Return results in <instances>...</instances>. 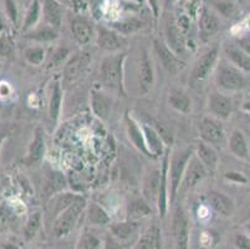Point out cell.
I'll return each instance as SVG.
<instances>
[{
	"label": "cell",
	"mask_w": 250,
	"mask_h": 249,
	"mask_svg": "<svg viewBox=\"0 0 250 249\" xmlns=\"http://www.w3.org/2000/svg\"><path fill=\"white\" fill-rule=\"evenodd\" d=\"M126 52H115L107 55L100 65V82L107 90L116 91L122 95H126L125 91V63Z\"/></svg>",
	"instance_id": "obj_1"
},
{
	"label": "cell",
	"mask_w": 250,
	"mask_h": 249,
	"mask_svg": "<svg viewBox=\"0 0 250 249\" xmlns=\"http://www.w3.org/2000/svg\"><path fill=\"white\" fill-rule=\"evenodd\" d=\"M86 207H87L86 200L83 196H80L66 209H63L51 223V230L54 237L63 238V237L69 236L80 221L81 214L86 211Z\"/></svg>",
	"instance_id": "obj_2"
},
{
	"label": "cell",
	"mask_w": 250,
	"mask_h": 249,
	"mask_svg": "<svg viewBox=\"0 0 250 249\" xmlns=\"http://www.w3.org/2000/svg\"><path fill=\"white\" fill-rule=\"evenodd\" d=\"M215 70V84L223 91H243L249 88L250 80L247 72L235 68L230 63H222L217 66Z\"/></svg>",
	"instance_id": "obj_3"
},
{
	"label": "cell",
	"mask_w": 250,
	"mask_h": 249,
	"mask_svg": "<svg viewBox=\"0 0 250 249\" xmlns=\"http://www.w3.org/2000/svg\"><path fill=\"white\" fill-rule=\"evenodd\" d=\"M194 154V148L187 146V147L176 150L169 157V200L173 202L176 200L179 192L182 180H183L184 172L187 168L190 157Z\"/></svg>",
	"instance_id": "obj_4"
},
{
	"label": "cell",
	"mask_w": 250,
	"mask_h": 249,
	"mask_svg": "<svg viewBox=\"0 0 250 249\" xmlns=\"http://www.w3.org/2000/svg\"><path fill=\"white\" fill-rule=\"evenodd\" d=\"M91 63H92V55L90 52H77L72 55L63 68L62 80H61L63 88L76 84L87 71Z\"/></svg>",
	"instance_id": "obj_5"
},
{
	"label": "cell",
	"mask_w": 250,
	"mask_h": 249,
	"mask_svg": "<svg viewBox=\"0 0 250 249\" xmlns=\"http://www.w3.org/2000/svg\"><path fill=\"white\" fill-rule=\"evenodd\" d=\"M218 58H219V46L215 45L207 50L199 59L195 61L190 74V82L193 86L201 85L202 82L207 80V77L212 74V71L217 68Z\"/></svg>",
	"instance_id": "obj_6"
},
{
	"label": "cell",
	"mask_w": 250,
	"mask_h": 249,
	"mask_svg": "<svg viewBox=\"0 0 250 249\" xmlns=\"http://www.w3.org/2000/svg\"><path fill=\"white\" fill-rule=\"evenodd\" d=\"M172 230H173L177 249H189L190 221L186 209L181 204L177 205L174 209L173 218H172Z\"/></svg>",
	"instance_id": "obj_7"
},
{
	"label": "cell",
	"mask_w": 250,
	"mask_h": 249,
	"mask_svg": "<svg viewBox=\"0 0 250 249\" xmlns=\"http://www.w3.org/2000/svg\"><path fill=\"white\" fill-rule=\"evenodd\" d=\"M153 49L156 56L161 63L162 68L170 75H176L184 68V63L179 59L178 55L170 49L167 43L161 39H156L153 41Z\"/></svg>",
	"instance_id": "obj_8"
},
{
	"label": "cell",
	"mask_w": 250,
	"mask_h": 249,
	"mask_svg": "<svg viewBox=\"0 0 250 249\" xmlns=\"http://www.w3.org/2000/svg\"><path fill=\"white\" fill-rule=\"evenodd\" d=\"M207 175H208V170L204 167V164L202 163L198 157L195 156V154H193L187 164L186 172H184L179 192H186L195 188L207 177Z\"/></svg>",
	"instance_id": "obj_9"
},
{
	"label": "cell",
	"mask_w": 250,
	"mask_h": 249,
	"mask_svg": "<svg viewBox=\"0 0 250 249\" xmlns=\"http://www.w3.org/2000/svg\"><path fill=\"white\" fill-rule=\"evenodd\" d=\"M96 44L100 49L107 52H122L127 46V41L124 35L116 30L104 26H99L96 30Z\"/></svg>",
	"instance_id": "obj_10"
},
{
	"label": "cell",
	"mask_w": 250,
	"mask_h": 249,
	"mask_svg": "<svg viewBox=\"0 0 250 249\" xmlns=\"http://www.w3.org/2000/svg\"><path fill=\"white\" fill-rule=\"evenodd\" d=\"M198 132L201 140L210 145H219L223 142L226 132L222 122L213 116H206L198 123Z\"/></svg>",
	"instance_id": "obj_11"
},
{
	"label": "cell",
	"mask_w": 250,
	"mask_h": 249,
	"mask_svg": "<svg viewBox=\"0 0 250 249\" xmlns=\"http://www.w3.org/2000/svg\"><path fill=\"white\" fill-rule=\"evenodd\" d=\"M208 110L213 117L218 120H228L233 113V101L229 96L220 91H213L209 93Z\"/></svg>",
	"instance_id": "obj_12"
},
{
	"label": "cell",
	"mask_w": 250,
	"mask_h": 249,
	"mask_svg": "<svg viewBox=\"0 0 250 249\" xmlns=\"http://www.w3.org/2000/svg\"><path fill=\"white\" fill-rule=\"evenodd\" d=\"M170 151L167 147L162 159V170H161V187L160 195H158V201H157V209L160 213L161 218H165L168 209V192H169V157Z\"/></svg>",
	"instance_id": "obj_13"
},
{
	"label": "cell",
	"mask_w": 250,
	"mask_h": 249,
	"mask_svg": "<svg viewBox=\"0 0 250 249\" xmlns=\"http://www.w3.org/2000/svg\"><path fill=\"white\" fill-rule=\"evenodd\" d=\"M125 126H126V132L128 140L132 142V145L140 151L141 154L146 155L147 157H152V155L149 154L148 148H147L146 140H145V135H143L142 126L140 123L135 120V118L131 116V113H125Z\"/></svg>",
	"instance_id": "obj_14"
},
{
	"label": "cell",
	"mask_w": 250,
	"mask_h": 249,
	"mask_svg": "<svg viewBox=\"0 0 250 249\" xmlns=\"http://www.w3.org/2000/svg\"><path fill=\"white\" fill-rule=\"evenodd\" d=\"M138 88L142 95H147L151 91L152 86L154 84V71L153 65H152L151 58L148 52L145 50L140 56V63H138Z\"/></svg>",
	"instance_id": "obj_15"
},
{
	"label": "cell",
	"mask_w": 250,
	"mask_h": 249,
	"mask_svg": "<svg viewBox=\"0 0 250 249\" xmlns=\"http://www.w3.org/2000/svg\"><path fill=\"white\" fill-rule=\"evenodd\" d=\"M45 150H46V142H45V132L44 129L40 126L34 130V137L31 140L28 148V154L24 158V162L28 166L35 164L42 161L45 156Z\"/></svg>",
	"instance_id": "obj_16"
},
{
	"label": "cell",
	"mask_w": 250,
	"mask_h": 249,
	"mask_svg": "<svg viewBox=\"0 0 250 249\" xmlns=\"http://www.w3.org/2000/svg\"><path fill=\"white\" fill-rule=\"evenodd\" d=\"M141 126H142L143 135H145L147 148H148L152 157L156 158V157L163 156L166 150H167V147H166L167 145H166L162 137H161L160 132L157 131L152 125H148V123H142Z\"/></svg>",
	"instance_id": "obj_17"
},
{
	"label": "cell",
	"mask_w": 250,
	"mask_h": 249,
	"mask_svg": "<svg viewBox=\"0 0 250 249\" xmlns=\"http://www.w3.org/2000/svg\"><path fill=\"white\" fill-rule=\"evenodd\" d=\"M207 201L209 205L223 217H230L234 213V201L223 192L219 191H209L207 193Z\"/></svg>",
	"instance_id": "obj_18"
},
{
	"label": "cell",
	"mask_w": 250,
	"mask_h": 249,
	"mask_svg": "<svg viewBox=\"0 0 250 249\" xmlns=\"http://www.w3.org/2000/svg\"><path fill=\"white\" fill-rule=\"evenodd\" d=\"M91 109L100 120H107L112 109V99L101 90L91 91Z\"/></svg>",
	"instance_id": "obj_19"
},
{
	"label": "cell",
	"mask_w": 250,
	"mask_h": 249,
	"mask_svg": "<svg viewBox=\"0 0 250 249\" xmlns=\"http://www.w3.org/2000/svg\"><path fill=\"white\" fill-rule=\"evenodd\" d=\"M194 154L201 159L208 172H214L217 170L219 157H218L215 148L210 143H207L202 140L198 141L194 147Z\"/></svg>",
	"instance_id": "obj_20"
},
{
	"label": "cell",
	"mask_w": 250,
	"mask_h": 249,
	"mask_svg": "<svg viewBox=\"0 0 250 249\" xmlns=\"http://www.w3.org/2000/svg\"><path fill=\"white\" fill-rule=\"evenodd\" d=\"M161 187V171L151 170L147 172L146 177L143 180V195L148 203H154L157 205L158 195Z\"/></svg>",
	"instance_id": "obj_21"
},
{
	"label": "cell",
	"mask_w": 250,
	"mask_h": 249,
	"mask_svg": "<svg viewBox=\"0 0 250 249\" xmlns=\"http://www.w3.org/2000/svg\"><path fill=\"white\" fill-rule=\"evenodd\" d=\"M137 249H162V230L153 225L141 233L137 241Z\"/></svg>",
	"instance_id": "obj_22"
},
{
	"label": "cell",
	"mask_w": 250,
	"mask_h": 249,
	"mask_svg": "<svg viewBox=\"0 0 250 249\" xmlns=\"http://www.w3.org/2000/svg\"><path fill=\"white\" fill-rule=\"evenodd\" d=\"M140 229V221H129L126 219L124 222H117L110 225V233L121 243L132 238Z\"/></svg>",
	"instance_id": "obj_23"
},
{
	"label": "cell",
	"mask_w": 250,
	"mask_h": 249,
	"mask_svg": "<svg viewBox=\"0 0 250 249\" xmlns=\"http://www.w3.org/2000/svg\"><path fill=\"white\" fill-rule=\"evenodd\" d=\"M224 52H226L227 58H228L229 63L231 65H234L235 68H240L242 71L250 75V56L242 47L238 46V44L227 45Z\"/></svg>",
	"instance_id": "obj_24"
},
{
	"label": "cell",
	"mask_w": 250,
	"mask_h": 249,
	"mask_svg": "<svg viewBox=\"0 0 250 249\" xmlns=\"http://www.w3.org/2000/svg\"><path fill=\"white\" fill-rule=\"evenodd\" d=\"M42 15L49 26L59 30L62 22V9L58 0H44L42 3Z\"/></svg>",
	"instance_id": "obj_25"
},
{
	"label": "cell",
	"mask_w": 250,
	"mask_h": 249,
	"mask_svg": "<svg viewBox=\"0 0 250 249\" xmlns=\"http://www.w3.org/2000/svg\"><path fill=\"white\" fill-rule=\"evenodd\" d=\"M229 150L235 157L240 159H249V147L247 138L240 130H234L228 141Z\"/></svg>",
	"instance_id": "obj_26"
},
{
	"label": "cell",
	"mask_w": 250,
	"mask_h": 249,
	"mask_svg": "<svg viewBox=\"0 0 250 249\" xmlns=\"http://www.w3.org/2000/svg\"><path fill=\"white\" fill-rule=\"evenodd\" d=\"M199 30L204 38H210L220 30V22L213 11L204 8L199 18Z\"/></svg>",
	"instance_id": "obj_27"
},
{
	"label": "cell",
	"mask_w": 250,
	"mask_h": 249,
	"mask_svg": "<svg viewBox=\"0 0 250 249\" xmlns=\"http://www.w3.org/2000/svg\"><path fill=\"white\" fill-rule=\"evenodd\" d=\"M79 197H80V195L69 193V192L65 191L60 192V193H58V195L55 196H52L51 201H50V213H51L52 221H54L63 209H66L70 204H72Z\"/></svg>",
	"instance_id": "obj_28"
},
{
	"label": "cell",
	"mask_w": 250,
	"mask_h": 249,
	"mask_svg": "<svg viewBox=\"0 0 250 249\" xmlns=\"http://www.w3.org/2000/svg\"><path fill=\"white\" fill-rule=\"evenodd\" d=\"M126 214L127 219H129V221H141V219L151 216L152 208L145 197L133 198V200H131V202L127 204Z\"/></svg>",
	"instance_id": "obj_29"
},
{
	"label": "cell",
	"mask_w": 250,
	"mask_h": 249,
	"mask_svg": "<svg viewBox=\"0 0 250 249\" xmlns=\"http://www.w3.org/2000/svg\"><path fill=\"white\" fill-rule=\"evenodd\" d=\"M63 86L60 81H55L52 84L51 96L49 101V116L54 123H56L61 115V106H62Z\"/></svg>",
	"instance_id": "obj_30"
},
{
	"label": "cell",
	"mask_w": 250,
	"mask_h": 249,
	"mask_svg": "<svg viewBox=\"0 0 250 249\" xmlns=\"http://www.w3.org/2000/svg\"><path fill=\"white\" fill-rule=\"evenodd\" d=\"M71 33L79 45H87L94 36V30L90 23L83 19H74L71 25Z\"/></svg>",
	"instance_id": "obj_31"
},
{
	"label": "cell",
	"mask_w": 250,
	"mask_h": 249,
	"mask_svg": "<svg viewBox=\"0 0 250 249\" xmlns=\"http://www.w3.org/2000/svg\"><path fill=\"white\" fill-rule=\"evenodd\" d=\"M166 43L168 46L173 50L177 55H181L184 52L186 49V40H184V35L177 24H168L167 29H166Z\"/></svg>",
	"instance_id": "obj_32"
},
{
	"label": "cell",
	"mask_w": 250,
	"mask_h": 249,
	"mask_svg": "<svg viewBox=\"0 0 250 249\" xmlns=\"http://www.w3.org/2000/svg\"><path fill=\"white\" fill-rule=\"evenodd\" d=\"M168 105L182 113H189L192 111V100L179 90L170 91L168 95Z\"/></svg>",
	"instance_id": "obj_33"
},
{
	"label": "cell",
	"mask_w": 250,
	"mask_h": 249,
	"mask_svg": "<svg viewBox=\"0 0 250 249\" xmlns=\"http://www.w3.org/2000/svg\"><path fill=\"white\" fill-rule=\"evenodd\" d=\"M86 216L92 226H107L111 223V218L106 209L97 203H91L86 207Z\"/></svg>",
	"instance_id": "obj_34"
},
{
	"label": "cell",
	"mask_w": 250,
	"mask_h": 249,
	"mask_svg": "<svg viewBox=\"0 0 250 249\" xmlns=\"http://www.w3.org/2000/svg\"><path fill=\"white\" fill-rule=\"evenodd\" d=\"M66 186L67 182L65 176L61 172H58V171H52L49 175V177H47L46 184H45V191H46V195L52 197V196L65 191Z\"/></svg>",
	"instance_id": "obj_35"
},
{
	"label": "cell",
	"mask_w": 250,
	"mask_h": 249,
	"mask_svg": "<svg viewBox=\"0 0 250 249\" xmlns=\"http://www.w3.org/2000/svg\"><path fill=\"white\" fill-rule=\"evenodd\" d=\"M143 26H145L142 20L137 19V18H128V19L126 20L116 22L112 24L113 30H116L118 34H121V35L124 36L137 33V31L141 30Z\"/></svg>",
	"instance_id": "obj_36"
},
{
	"label": "cell",
	"mask_w": 250,
	"mask_h": 249,
	"mask_svg": "<svg viewBox=\"0 0 250 249\" xmlns=\"http://www.w3.org/2000/svg\"><path fill=\"white\" fill-rule=\"evenodd\" d=\"M58 36H59L58 30L47 25V26L39 27V29H36V30L31 31L26 38L33 39V40L38 41V43H50V41L56 40Z\"/></svg>",
	"instance_id": "obj_37"
},
{
	"label": "cell",
	"mask_w": 250,
	"mask_h": 249,
	"mask_svg": "<svg viewBox=\"0 0 250 249\" xmlns=\"http://www.w3.org/2000/svg\"><path fill=\"white\" fill-rule=\"evenodd\" d=\"M42 223V212H34L30 214L28 218V222L25 225L24 228V236L26 239H33L36 236V233L39 232Z\"/></svg>",
	"instance_id": "obj_38"
},
{
	"label": "cell",
	"mask_w": 250,
	"mask_h": 249,
	"mask_svg": "<svg viewBox=\"0 0 250 249\" xmlns=\"http://www.w3.org/2000/svg\"><path fill=\"white\" fill-rule=\"evenodd\" d=\"M42 5H40V1L39 0H34L33 3H31L30 8H29L28 13L25 15V20L24 24H22V29L24 30H29L31 26L36 24L40 19V14H42Z\"/></svg>",
	"instance_id": "obj_39"
},
{
	"label": "cell",
	"mask_w": 250,
	"mask_h": 249,
	"mask_svg": "<svg viewBox=\"0 0 250 249\" xmlns=\"http://www.w3.org/2000/svg\"><path fill=\"white\" fill-rule=\"evenodd\" d=\"M25 59L31 65L39 66L44 63L45 58H46V52H45V49L42 46H31L28 47L24 52Z\"/></svg>",
	"instance_id": "obj_40"
},
{
	"label": "cell",
	"mask_w": 250,
	"mask_h": 249,
	"mask_svg": "<svg viewBox=\"0 0 250 249\" xmlns=\"http://www.w3.org/2000/svg\"><path fill=\"white\" fill-rule=\"evenodd\" d=\"M104 242L92 232H85L79 242V249H102Z\"/></svg>",
	"instance_id": "obj_41"
},
{
	"label": "cell",
	"mask_w": 250,
	"mask_h": 249,
	"mask_svg": "<svg viewBox=\"0 0 250 249\" xmlns=\"http://www.w3.org/2000/svg\"><path fill=\"white\" fill-rule=\"evenodd\" d=\"M70 50L65 46H60L52 52L51 58H50L49 63H47V68H55L60 66L63 61L69 58Z\"/></svg>",
	"instance_id": "obj_42"
},
{
	"label": "cell",
	"mask_w": 250,
	"mask_h": 249,
	"mask_svg": "<svg viewBox=\"0 0 250 249\" xmlns=\"http://www.w3.org/2000/svg\"><path fill=\"white\" fill-rule=\"evenodd\" d=\"M5 6H6V13H8L9 18L15 25H18L19 23V13H18L17 4H15V0H5Z\"/></svg>",
	"instance_id": "obj_43"
},
{
	"label": "cell",
	"mask_w": 250,
	"mask_h": 249,
	"mask_svg": "<svg viewBox=\"0 0 250 249\" xmlns=\"http://www.w3.org/2000/svg\"><path fill=\"white\" fill-rule=\"evenodd\" d=\"M234 244L238 249H250V236H248L247 233H236Z\"/></svg>",
	"instance_id": "obj_44"
},
{
	"label": "cell",
	"mask_w": 250,
	"mask_h": 249,
	"mask_svg": "<svg viewBox=\"0 0 250 249\" xmlns=\"http://www.w3.org/2000/svg\"><path fill=\"white\" fill-rule=\"evenodd\" d=\"M102 249H125V247L124 243L117 241L111 233H108V234H106V237H104Z\"/></svg>",
	"instance_id": "obj_45"
},
{
	"label": "cell",
	"mask_w": 250,
	"mask_h": 249,
	"mask_svg": "<svg viewBox=\"0 0 250 249\" xmlns=\"http://www.w3.org/2000/svg\"><path fill=\"white\" fill-rule=\"evenodd\" d=\"M13 51V43L6 35L0 38V56H9Z\"/></svg>",
	"instance_id": "obj_46"
},
{
	"label": "cell",
	"mask_w": 250,
	"mask_h": 249,
	"mask_svg": "<svg viewBox=\"0 0 250 249\" xmlns=\"http://www.w3.org/2000/svg\"><path fill=\"white\" fill-rule=\"evenodd\" d=\"M14 130L15 125H13V123H0V147H1L4 141L14 132Z\"/></svg>",
	"instance_id": "obj_47"
},
{
	"label": "cell",
	"mask_w": 250,
	"mask_h": 249,
	"mask_svg": "<svg viewBox=\"0 0 250 249\" xmlns=\"http://www.w3.org/2000/svg\"><path fill=\"white\" fill-rule=\"evenodd\" d=\"M177 26H178L179 30L183 33V35H186V34L190 30V19L187 15H182L178 19V22H177Z\"/></svg>",
	"instance_id": "obj_48"
},
{
	"label": "cell",
	"mask_w": 250,
	"mask_h": 249,
	"mask_svg": "<svg viewBox=\"0 0 250 249\" xmlns=\"http://www.w3.org/2000/svg\"><path fill=\"white\" fill-rule=\"evenodd\" d=\"M226 178H228L229 181L236 182V183H247V178L238 172H228L226 173Z\"/></svg>",
	"instance_id": "obj_49"
},
{
	"label": "cell",
	"mask_w": 250,
	"mask_h": 249,
	"mask_svg": "<svg viewBox=\"0 0 250 249\" xmlns=\"http://www.w3.org/2000/svg\"><path fill=\"white\" fill-rule=\"evenodd\" d=\"M72 8L75 9V11L77 13H85L87 10V3H86L85 0H72Z\"/></svg>",
	"instance_id": "obj_50"
},
{
	"label": "cell",
	"mask_w": 250,
	"mask_h": 249,
	"mask_svg": "<svg viewBox=\"0 0 250 249\" xmlns=\"http://www.w3.org/2000/svg\"><path fill=\"white\" fill-rule=\"evenodd\" d=\"M146 1L148 3L154 19H158V17H160V0H146Z\"/></svg>",
	"instance_id": "obj_51"
},
{
	"label": "cell",
	"mask_w": 250,
	"mask_h": 249,
	"mask_svg": "<svg viewBox=\"0 0 250 249\" xmlns=\"http://www.w3.org/2000/svg\"><path fill=\"white\" fill-rule=\"evenodd\" d=\"M238 46L242 47V49L250 56V35H247L244 36V38L240 39V40L238 41Z\"/></svg>",
	"instance_id": "obj_52"
},
{
	"label": "cell",
	"mask_w": 250,
	"mask_h": 249,
	"mask_svg": "<svg viewBox=\"0 0 250 249\" xmlns=\"http://www.w3.org/2000/svg\"><path fill=\"white\" fill-rule=\"evenodd\" d=\"M243 110L250 113V100L249 101H245L244 104H243Z\"/></svg>",
	"instance_id": "obj_53"
},
{
	"label": "cell",
	"mask_w": 250,
	"mask_h": 249,
	"mask_svg": "<svg viewBox=\"0 0 250 249\" xmlns=\"http://www.w3.org/2000/svg\"><path fill=\"white\" fill-rule=\"evenodd\" d=\"M4 249H19V248L15 247L14 244H8V246H4Z\"/></svg>",
	"instance_id": "obj_54"
},
{
	"label": "cell",
	"mask_w": 250,
	"mask_h": 249,
	"mask_svg": "<svg viewBox=\"0 0 250 249\" xmlns=\"http://www.w3.org/2000/svg\"><path fill=\"white\" fill-rule=\"evenodd\" d=\"M173 1H174V0H166V6H169L170 4L173 3Z\"/></svg>",
	"instance_id": "obj_55"
},
{
	"label": "cell",
	"mask_w": 250,
	"mask_h": 249,
	"mask_svg": "<svg viewBox=\"0 0 250 249\" xmlns=\"http://www.w3.org/2000/svg\"><path fill=\"white\" fill-rule=\"evenodd\" d=\"M3 20H1V19H0V30H3Z\"/></svg>",
	"instance_id": "obj_56"
},
{
	"label": "cell",
	"mask_w": 250,
	"mask_h": 249,
	"mask_svg": "<svg viewBox=\"0 0 250 249\" xmlns=\"http://www.w3.org/2000/svg\"><path fill=\"white\" fill-rule=\"evenodd\" d=\"M247 230L249 232V234H250V222L247 225Z\"/></svg>",
	"instance_id": "obj_57"
},
{
	"label": "cell",
	"mask_w": 250,
	"mask_h": 249,
	"mask_svg": "<svg viewBox=\"0 0 250 249\" xmlns=\"http://www.w3.org/2000/svg\"><path fill=\"white\" fill-rule=\"evenodd\" d=\"M137 1H138V3H141V1H142V0H137Z\"/></svg>",
	"instance_id": "obj_58"
}]
</instances>
